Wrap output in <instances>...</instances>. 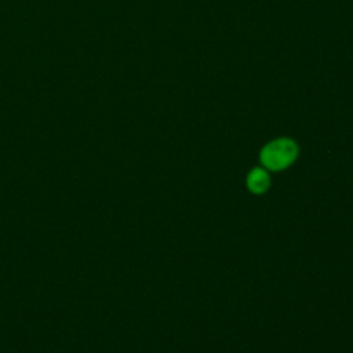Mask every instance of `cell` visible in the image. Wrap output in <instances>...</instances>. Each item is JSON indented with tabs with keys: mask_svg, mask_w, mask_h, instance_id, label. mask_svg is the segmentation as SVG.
Instances as JSON below:
<instances>
[{
	"mask_svg": "<svg viewBox=\"0 0 353 353\" xmlns=\"http://www.w3.org/2000/svg\"><path fill=\"white\" fill-rule=\"evenodd\" d=\"M299 149L294 139L283 137L268 142L259 152V161L268 171L288 168L298 157Z\"/></svg>",
	"mask_w": 353,
	"mask_h": 353,
	"instance_id": "6da1fadb",
	"label": "cell"
},
{
	"mask_svg": "<svg viewBox=\"0 0 353 353\" xmlns=\"http://www.w3.org/2000/svg\"><path fill=\"white\" fill-rule=\"evenodd\" d=\"M247 188L254 194H263L270 188V174L266 168L254 167L247 175Z\"/></svg>",
	"mask_w": 353,
	"mask_h": 353,
	"instance_id": "7a4b0ae2",
	"label": "cell"
}]
</instances>
